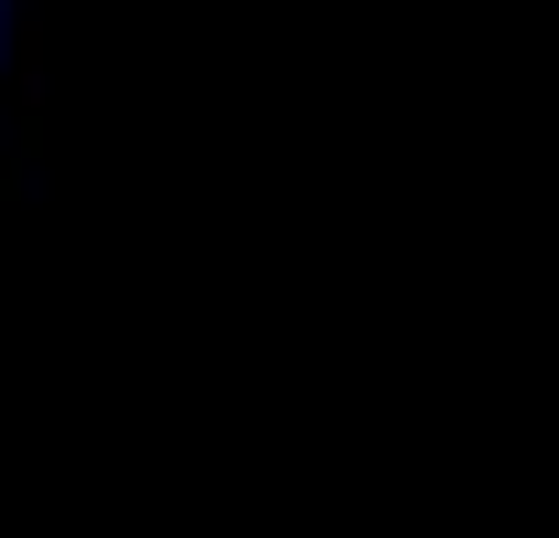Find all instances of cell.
Segmentation results:
<instances>
[{
	"instance_id": "cell-1",
	"label": "cell",
	"mask_w": 559,
	"mask_h": 538,
	"mask_svg": "<svg viewBox=\"0 0 559 538\" xmlns=\"http://www.w3.org/2000/svg\"><path fill=\"white\" fill-rule=\"evenodd\" d=\"M32 127H43V0H0V201L22 190Z\"/></svg>"
}]
</instances>
